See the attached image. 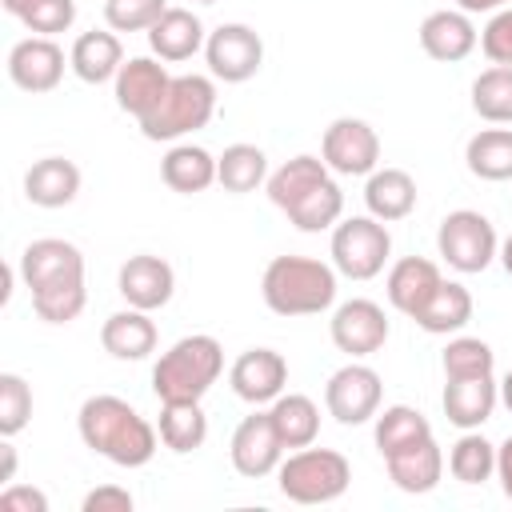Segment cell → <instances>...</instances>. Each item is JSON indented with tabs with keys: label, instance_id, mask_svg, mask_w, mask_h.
<instances>
[{
	"label": "cell",
	"instance_id": "6da1fadb",
	"mask_svg": "<svg viewBox=\"0 0 512 512\" xmlns=\"http://www.w3.org/2000/svg\"><path fill=\"white\" fill-rule=\"evenodd\" d=\"M76 432H80L84 448L112 460L116 468H144L160 448V432L128 400L108 396V392L88 396L80 404Z\"/></svg>",
	"mask_w": 512,
	"mask_h": 512
},
{
	"label": "cell",
	"instance_id": "7a4b0ae2",
	"mask_svg": "<svg viewBox=\"0 0 512 512\" xmlns=\"http://www.w3.org/2000/svg\"><path fill=\"white\" fill-rule=\"evenodd\" d=\"M336 268L316 256H272L260 296L276 316H320L336 304Z\"/></svg>",
	"mask_w": 512,
	"mask_h": 512
},
{
	"label": "cell",
	"instance_id": "3957f363",
	"mask_svg": "<svg viewBox=\"0 0 512 512\" xmlns=\"http://www.w3.org/2000/svg\"><path fill=\"white\" fill-rule=\"evenodd\" d=\"M224 372V348L216 336H184L160 360L152 364V392L160 404L172 400H204V392L220 380Z\"/></svg>",
	"mask_w": 512,
	"mask_h": 512
},
{
	"label": "cell",
	"instance_id": "277c9868",
	"mask_svg": "<svg viewBox=\"0 0 512 512\" xmlns=\"http://www.w3.org/2000/svg\"><path fill=\"white\" fill-rule=\"evenodd\" d=\"M280 496L292 504H332L352 484V464L336 448H292L276 468Z\"/></svg>",
	"mask_w": 512,
	"mask_h": 512
},
{
	"label": "cell",
	"instance_id": "5b68a950",
	"mask_svg": "<svg viewBox=\"0 0 512 512\" xmlns=\"http://www.w3.org/2000/svg\"><path fill=\"white\" fill-rule=\"evenodd\" d=\"M216 116V84L200 72L172 76L164 100L140 120L144 140H180Z\"/></svg>",
	"mask_w": 512,
	"mask_h": 512
},
{
	"label": "cell",
	"instance_id": "8992f818",
	"mask_svg": "<svg viewBox=\"0 0 512 512\" xmlns=\"http://www.w3.org/2000/svg\"><path fill=\"white\" fill-rule=\"evenodd\" d=\"M436 252H440V260L448 268L472 276V272H484L500 256V240H496V228H492V220L484 212L456 208L436 228Z\"/></svg>",
	"mask_w": 512,
	"mask_h": 512
},
{
	"label": "cell",
	"instance_id": "52a82bcc",
	"mask_svg": "<svg viewBox=\"0 0 512 512\" xmlns=\"http://www.w3.org/2000/svg\"><path fill=\"white\" fill-rule=\"evenodd\" d=\"M392 256V232L376 216H348L332 228V268L348 280H372Z\"/></svg>",
	"mask_w": 512,
	"mask_h": 512
},
{
	"label": "cell",
	"instance_id": "ba28073f",
	"mask_svg": "<svg viewBox=\"0 0 512 512\" xmlns=\"http://www.w3.org/2000/svg\"><path fill=\"white\" fill-rule=\"evenodd\" d=\"M380 396H384V380L376 368L360 364V360H348L344 368H336L324 384V408L336 424L344 428H356V424H368L376 420L380 412Z\"/></svg>",
	"mask_w": 512,
	"mask_h": 512
},
{
	"label": "cell",
	"instance_id": "9c48e42d",
	"mask_svg": "<svg viewBox=\"0 0 512 512\" xmlns=\"http://www.w3.org/2000/svg\"><path fill=\"white\" fill-rule=\"evenodd\" d=\"M320 160L336 176H372L380 168V136L368 120L360 116H336L324 128L320 140Z\"/></svg>",
	"mask_w": 512,
	"mask_h": 512
},
{
	"label": "cell",
	"instance_id": "30bf717a",
	"mask_svg": "<svg viewBox=\"0 0 512 512\" xmlns=\"http://www.w3.org/2000/svg\"><path fill=\"white\" fill-rule=\"evenodd\" d=\"M16 268H20V280H24V288L32 296L36 292L64 288V284H84V252L72 240H60V236L32 240L20 252V264Z\"/></svg>",
	"mask_w": 512,
	"mask_h": 512
},
{
	"label": "cell",
	"instance_id": "8fae6325",
	"mask_svg": "<svg viewBox=\"0 0 512 512\" xmlns=\"http://www.w3.org/2000/svg\"><path fill=\"white\" fill-rule=\"evenodd\" d=\"M204 60H208V72L224 84H244L260 72L264 64V40L256 28L248 24H220L208 32L204 40Z\"/></svg>",
	"mask_w": 512,
	"mask_h": 512
},
{
	"label": "cell",
	"instance_id": "7c38bea8",
	"mask_svg": "<svg viewBox=\"0 0 512 512\" xmlns=\"http://www.w3.org/2000/svg\"><path fill=\"white\" fill-rule=\"evenodd\" d=\"M388 332H392V328H388L384 308H380L376 300H364V296L336 304V312H332V320H328L332 344H336L344 356H352V360H364V356L380 352V348L388 344Z\"/></svg>",
	"mask_w": 512,
	"mask_h": 512
},
{
	"label": "cell",
	"instance_id": "4fadbf2b",
	"mask_svg": "<svg viewBox=\"0 0 512 512\" xmlns=\"http://www.w3.org/2000/svg\"><path fill=\"white\" fill-rule=\"evenodd\" d=\"M284 440L272 424L268 412H252L236 424L232 432V444H228V456H232V468L248 480H260V476H272L284 460Z\"/></svg>",
	"mask_w": 512,
	"mask_h": 512
},
{
	"label": "cell",
	"instance_id": "5bb4252c",
	"mask_svg": "<svg viewBox=\"0 0 512 512\" xmlns=\"http://www.w3.org/2000/svg\"><path fill=\"white\" fill-rule=\"evenodd\" d=\"M8 80L20 92H52L64 80V48L52 36H24L8 52Z\"/></svg>",
	"mask_w": 512,
	"mask_h": 512
},
{
	"label": "cell",
	"instance_id": "9a60e30c",
	"mask_svg": "<svg viewBox=\"0 0 512 512\" xmlns=\"http://www.w3.org/2000/svg\"><path fill=\"white\" fill-rule=\"evenodd\" d=\"M228 384L244 404H272L288 384V360L276 348H248L232 360Z\"/></svg>",
	"mask_w": 512,
	"mask_h": 512
},
{
	"label": "cell",
	"instance_id": "2e32d148",
	"mask_svg": "<svg viewBox=\"0 0 512 512\" xmlns=\"http://www.w3.org/2000/svg\"><path fill=\"white\" fill-rule=\"evenodd\" d=\"M116 288L120 296L132 304V308H144V312H156L172 300L176 292V272L164 256H152V252H136L120 264V276H116Z\"/></svg>",
	"mask_w": 512,
	"mask_h": 512
},
{
	"label": "cell",
	"instance_id": "e0dca14e",
	"mask_svg": "<svg viewBox=\"0 0 512 512\" xmlns=\"http://www.w3.org/2000/svg\"><path fill=\"white\" fill-rule=\"evenodd\" d=\"M168 84H172V76H168V68H164V60H152V56H132V60H124V68L116 72V80H112V92H116V104H120V112H128V116H136V124L164 100V92H168Z\"/></svg>",
	"mask_w": 512,
	"mask_h": 512
},
{
	"label": "cell",
	"instance_id": "ac0fdd59",
	"mask_svg": "<svg viewBox=\"0 0 512 512\" xmlns=\"http://www.w3.org/2000/svg\"><path fill=\"white\" fill-rule=\"evenodd\" d=\"M480 44V32L472 24L468 12L460 8H440V12H428L424 24H420V48L440 60V64H456L464 56H472Z\"/></svg>",
	"mask_w": 512,
	"mask_h": 512
},
{
	"label": "cell",
	"instance_id": "d6986e66",
	"mask_svg": "<svg viewBox=\"0 0 512 512\" xmlns=\"http://www.w3.org/2000/svg\"><path fill=\"white\" fill-rule=\"evenodd\" d=\"M204 24L192 8H168L152 28H148V48L156 60L164 64H180V60H192L196 52H204Z\"/></svg>",
	"mask_w": 512,
	"mask_h": 512
},
{
	"label": "cell",
	"instance_id": "ffe728a7",
	"mask_svg": "<svg viewBox=\"0 0 512 512\" xmlns=\"http://www.w3.org/2000/svg\"><path fill=\"white\" fill-rule=\"evenodd\" d=\"M444 416L448 424H456L460 432L480 428L492 420L496 404H500V384L492 376H464V380H448L444 384Z\"/></svg>",
	"mask_w": 512,
	"mask_h": 512
},
{
	"label": "cell",
	"instance_id": "44dd1931",
	"mask_svg": "<svg viewBox=\"0 0 512 512\" xmlns=\"http://www.w3.org/2000/svg\"><path fill=\"white\" fill-rule=\"evenodd\" d=\"M440 268L424 256H404L388 268V280H384V292H388V304L396 312H404L408 320L432 300V292L440 288Z\"/></svg>",
	"mask_w": 512,
	"mask_h": 512
},
{
	"label": "cell",
	"instance_id": "7402d4cb",
	"mask_svg": "<svg viewBox=\"0 0 512 512\" xmlns=\"http://www.w3.org/2000/svg\"><path fill=\"white\" fill-rule=\"evenodd\" d=\"M68 68L84 80V84H108L116 80V72L124 68V48H120V36L112 28H92V32H80L72 40V52H68Z\"/></svg>",
	"mask_w": 512,
	"mask_h": 512
},
{
	"label": "cell",
	"instance_id": "603a6c76",
	"mask_svg": "<svg viewBox=\"0 0 512 512\" xmlns=\"http://www.w3.org/2000/svg\"><path fill=\"white\" fill-rule=\"evenodd\" d=\"M384 468H388V480L400 488V492H412V496H424L440 484L444 476V452L436 444V436L404 448V452H392L384 456Z\"/></svg>",
	"mask_w": 512,
	"mask_h": 512
},
{
	"label": "cell",
	"instance_id": "cb8c5ba5",
	"mask_svg": "<svg viewBox=\"0 0 512 512\" xmlns=\"http://www.w3.org/2000/svg\"><path fill=\"white\" fill-rule=\"evenodd\" d=\"M156 324L144 308H124V312H112L104 324H100V344L108 356L116 360H144L156 352Z\"/></svg>",
	"mask_w": 512,
	"mask_h": 512
},
{
	"label": "cell",
	"instance_id": "d4e9b609",
	"mask_svg": "<svg viewBox=\"0 0 512 512\" xmlns=\"http://www.w3.org/2000/svg\"><path fill=\"white\" fill-rule=\"evenodd\" d=\"M80 192V168L64 156H44L24 172V196L36 208H64Z\"/></svg>",
	"mask_w": 512,
	"mask_h": 512
},
{
	"label": "cell",
	"instance_id": "484cf974",
	"mask_svg": "<svg viewBox=\"0 0 512 512\" xmlns=\"http://www.w3.org/2000/svg\"><path fill=\"white\" fill-rule=\"evenodd\" d=\"M364 208H368V216H376L384 224H396V220L412 216V208H416V180L404 168H376L364 180Z\"/></svg>",
	"mask_w": 512,
	"mask_h": 512
},
{
	"label": "cell",
	"instance_id": "4316f807",
	"mask_svg": "<svg viewBox=\"0 0 512 512\" xmlns=\"http://www.w3.org/2000/svg\"><path fill=\"white\" fill-rule=\"evenodd\" d=\"M160 180L180 196H196L216 184V156L200 144H172L160 160Z\"/></svg>",
	"mask_w": 512,
	"mask_h": 512
},
{
	"label": "cell",
	"instance_id": "83f0119b",
	"mask_svg": "<svg viewBox=\"0 0 512 512\" xmlns=\"http://www.w3.org/2000/svg\"><path fill=\"white\" fill-rule=\"evenodd\" d=\"M332 176V168L320 160V156H308V152H300V156H292V160H284L276 172H268V180H264V188H268V200L280 208V212H288L292 204H300L316 184H324Z\"/></svg>",
	"mask_w": 512,
	"mask_h": 512
},
{
	"label": "cell",
	"instance_id": "f1b7e54d",
	"mask_svg": "<svg viewBox=\"0 0 512 512\" xmlns=\"http://www.w3.org/2000/svg\"><path fill=\"white\" fill-rule=\"evenodd\" d=\"M268 416L284 440V448H308L316 444L320 436V408L312 396L304 392H280L272 404H268Z\"/></svg>",
	"mask_w": 512,
	"mask_h": 512
},
{
	"label": "cell",
	"instance_id": "f546056e",
	"mask_svg": "<svg viewBox=\"0 0 512 512\" xmlns=\"http://www.w3.org/2000/svg\"><path fill=\"white\" fill-rule=\"evenodd\" d=\"M156 432H160V444L168 452L188 456L208 440V416H204L200 400H172V404H160Z\"/></svg>",
	"mask_w": 512,
	"mask_h": 512
},
{
	"label": "cell",
	"instance_id": "4dcf8cb0",
	"mask_svg": "<svg viewBox=\"0 0 512 512\" xmlns=\"http://www.w3.org/2000/svg\"><path fill=\"white\" fill-rule=\"evenodd\" d=\"M424 332L432 336H448V332H460L468 320H472V292L460 284V280H440V288L432 292V300L412 316Z\"/></svg>",
	"mask_w": 512,
	"mask_h": 512
},
{
	"label": "cell",
	"instance_id": "1f68e13d",
	"mask_svg": "<svg viewBox=\"0 0 512 512\" xmlns=\"http://www.w3.org/2000/svg\"><path fill=\"white\" fill-rule=\"evenodd\" d=\"M464 164L480 180H512V128H480L464 144Z\"/></svg>",
	"mask_w": 512,
	"mask_h": 512
},
{
	"label": "cell",
	"instance_id": "d6a6232c",
	"mask_svg": "<svg viewBox=\"0 0 512 512\" xmlns=\"http://www.w3.org/2000/svg\"><path fill=\"white\" fill-rule=\"evenodd\" d=\"M264 180H268V156H264V148H256V144H228L216 156V184L224 192L244 196V192H256Z\"/></svg>",
	"mask_w": 512,
	"mask_h": 512
},
{
	"label": "cell",
	"instance_id": "836d02e7",
	"mask_svg": "<svg viewBox=\"0 0 512 512\" xmlns=\"http://www.w3.org/2000/svg\"><path fill=\"white\" fill-rule=\"evenodd\" d=\"M428 436H432V424L412 404H388L384 412H376V448H380V456L404 452V448H412Z\"/></svg>",
	"mask_w": 512,
	"mask_h": 512
},
{
	"label": "cell",
	"instance_id": "e575fe53",
	"mask_svg": "<svg viewBox=\"0 0 512 512\" xmlns=\"http://www.w3.org/2000/svg\"><path fill=\"white\" fill-rule=\"evenodd\" d=\"M472 112L488 124H512V64H492L472 80Z\"/></svg>",
	"mask_w": 512,
	"mask_h": 512
},
{
	"label": "cell",
	"instance_id": "d590c367",
	"mask_svg": "<svg viewBox=\"0 0 512 512\" xmlns=\"http://www.w3.org/2000/svg\"><path fill=\"white\" fill-rule=\"evenodd\" d=\"M284 216H288L300 232H324V228H336L340 216H344V192H340V184L328 176V180L316 184L300 204H292Z\"/></svg>",
	"mask_w": 512,
	"mask_h": 512
},
{
	"label": "cell",
	"instance_id": "8d00e7d4",
	"mask_svg": "<svg viewBox=\"0 0 512 512\" xmlns=\"http://www.w3.org/2000/svg\"><path fill=\"white\" fill-rule=\"evenodd\" d=\"M448 472L460 484H484V480H492L496 476V444H488L480 436V428H468L452 444V452H448Z\"/></svg>",
	"mask_w": 512,
	"mask_h": 512
},
{
	"label": "cell",
	"instance_id": "74e56055",
	"mask_svg": "<svg viewBox=\"0 0 512 512\" xmlns=\"http://www.w3.org/2000/svg\"><path fill=\"white\" fill-rule=\"evenodd\" d=\"M444 380H464V376H492L496 368V352L488 340L480 336H452L444 356H440Z\"/></svg>",
	"mask_w": 512,
	"mask_h": 512
},
{
	"label": "cell",
	"instance_id": "f35d334b",
	"mask_svg": "<svg viewBox=\"0 0 512 512\" xmlns=\"http://www.w3.org/2000/svg\"><path fill=\"white\" fill-rule=\"evenodd\" d=\"M32 420V388L16 372H0V436L24 432Z\"/></svg>",
	"mask_w": 512,
	"mask_h": 512
},
{
	"label": "cell",
	"instance_id": "ab89813d",
	"mask_svg": "<svg viewBox=\"0 0 512 512\" xmlns=\"http://www.w3.org/2000/svg\"><path fill=\"white\" fill-rule=\"evenodd\" d=\"M168 12V0H104V24L112 32H148Z\"/></svg>",
	"mask_w": 512,
	"mask_h": 512
},
{
	"label": "cell",
	"instance_id": "60d3db41",
	"mask_svg": "<svg viewBox=\"0 0 512 512\" xmlns=\"http://www.w3.org/2000/svg\"><path fill=\"white\" fill-rule=\"evenodd\" d=\"M20 24L32 32V36H56V32H68L76 24V0H36Z\"/></svg>",
	"mask_w": 512,
	"mask_h": 512
},
{
	"label": "cell",
	"instance_id": "b9f144b4",
	"mask_svg": "<svg viewBox=\"0 0 512 512\" xmlns=\"http://www.w3.org/2000/svg\"><path fill=\"white\" fill-rule=\"evenodd\" d=\"M480 52L492 64H512V4L492 12V20L480 32Z\"/></svg>",
	"mask_w": 512,
	"mask_h": 512
},
{
	"label": "cell",
	"instance_id": "7bdbcfd3",
	"mask_svg": "<svg viewBox=\"0 0 512 512\" xmlns=\"http://www.w3.org/2000/svg\"><path fill=\"white\" fill-rule=\"evenodd\" d=\"M0 512H48V496L32 484H4Z\"/></svg>",
	"mask_w": 512,
	"mask_h": 512
},
{
	"label": "cell",
	"instance_id": "ee69618b",
	"mask_svg": "<svg viewBox=\"0 0 512 512\" xmlns=\"http://www.w3.org/2000/svg\"><path fill=\"white\" fill-rule=\"evenodd\" d=\"M84 512H132V492L120 484H100L84 496Z\"/></svg>",
	"mask_w": 512,
	"mask_h": 512
},
{
	"label": "cell",
	"instance_id": "f6af8a7d",
	"mask_svg": "<svg viewBox=\"0 0 512 512\" xmlns=\"http://www.w3.org/2000/svg\"><path fill=\"white\" fill-rule=\"evenodd\" d=\"M496 480H500V492L512 500V436L496 444Z\"/></svg>",
	"mask_w": 512,
	"mask_h": 512
},
{
	"label": "cell",
	"instance_id": "bcb514c9",
	"mask_svg": "<svg viewBox=\"0 0 512 512\" xmlns=\"http://www.w3.org/2000/svg\"><path fill=\"white\" fill-rule=\"evenodd\" d=\"M0 456H4V464H0V480H4V484H12V480H16V448H12V436H4Z\"/></svg>",
	"mask_w": 512,
	"mask_h": 512
},
{
	"label": "cell",
	"instance_id": "7dc6e473",
	"mask_svg": "<svg viewBox=\"0 0 512 512\" xmlns=\"http://www.w3.org/2000/svg\"><path fill=\"white\" fill-rule=\"evenodd\" d=\"M508 4H512V0H456V8L468 12V16H472V12H500V8H508Z\"/></svg>",
	"mask_w": 512,
	"mask_h": 512
},
{
	"label": "cell",
	"instance_id": "c3c4849f",
	"mask_svg": "<svg viewBox=\"0 0 512 512\" xmlns=\"http://www.w3.org/2000/svg\"><path fill=\"white\" fill-rule=\"evenodd\" d=\"M32 4H36V0H0V8H4L8 16H16V20H20V16H24Z\"/></svg>",
	"mask_w": 512,
	"mask_h": 512
},
{
	"label": "cell",
	"instance_id": "681fc988",
	"mask_svg": "<svg viewBox=\"0 0 512 512\" xmlns=\"http://www.w3.org/2000/svg\"><path fill=\"white\" fill-rule=\"evenodd\" d=\"M500 404L512 412V368L504 372V380H500Z\"/></svg>",
	"mask_w": 512,
	"mask_h": 512
},
{
	"label": "cell",
	"instance_id": "f907efd6",
	"mask_svg": "<svg viewBox=\"0 0 512 512\" xmlns=\"http://www.w3.org/2000/svg\"><path fill=\"white\" fill-rule=\"evenodd\" d=\"M500 264H504V272L512 276V236H508V240L500 244Z\"/></svg>",
	"mask_w": 512,
	"mask_h": 512
},
{
	"label": "cell",
	"instance_id": "816d5d0a",
	"mask_svg": "<svg viewBox=\"0 0 512 512\" xmlns=\"http://www.w3.org/2000/svg\"><path fill=\"white\" fill-rule=\"evenodd\" d=\"M196 4H216V0H196Z\"/></svg>",
	"mask_w": 512,
	"mask_h": 512
}]
</instances>
